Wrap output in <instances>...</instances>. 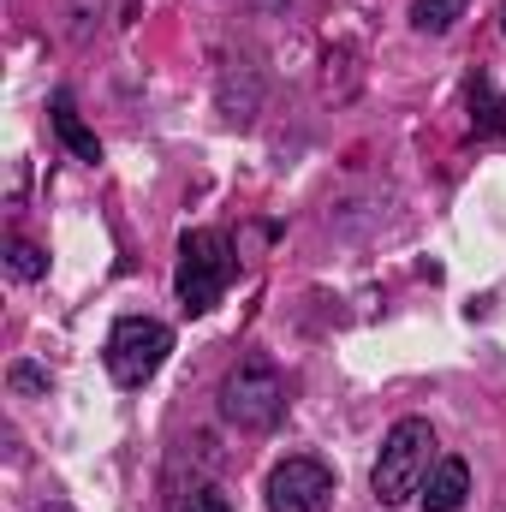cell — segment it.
<instances>
[{
	"mask_svg": "<svg viewBox=\"0 0 506 512\" xmlns=\"http://www.w3.org/2000/svg\"><path fill=\"white\" fill-rule=\"evenodd\" d=\"M54 131H60V143H66L78 161H102V143H96V131L78 120V108H72V96H66V90L54 96Z\"/></svg>",
	"mask_w": 506,
	"mask_h": 512,
	"instance_id": "52a82bcc",
	"label": "cell"
},
{
	"mask_svg": "<svg viewBox=\"0 0 506 512\" xmlns=\"http://www.w3.org/2000/svg\"><path fill=\"white\" fill-rule=\"evenodd\" d=\"M227 280H233V245H227V233H215V227L185 233V245H179V298H185V310L191 316L215 310L221 292H227Z\"/></svg>",
	"mask_w": 506,
	"mask_h": 512,
	"instance_id": "7a4b0ae2",
	"label": "cell"
},
{
	"mask_svg": "<svg viewBox=\"0 0 506 512\" xmlns=\"http://www.w3.org/2000/svg\"><path fill=\"white\" fill-rule=\"evenodd\" d=\"M42 512H72V507H60V501H48V507H42Z\"/></svg>",
	"mask_w": 506,
	"mask_h": 512,
	"instance_id": "7c38bea8",
	"label": "cell"
},
{
	"mask_svg": "<svg viewBox=\"0 0 506 512\" xmlns=\"http://www.w3.org/2000/svg\"><path fill=\"white\" fill-rule=\"evenodd\" d=\"M471 495V465L465 459H441L429 477H423V507L429 512H459Z\"/></svg>",
	"mask_w": 506,
	"mask_h": 512,
	"instance_id": "8992f818",
	"label": "cell"
},
{
	"mask_svg": "<svg viewBox=\"0 0 506 512\" xmlns=\"http://www.w3.org/2000/svg\"><path fill=\"white\" fill-rule=\"evenodd\" d=\"M6 268H12L18 280H42V268H48V256L36 251V245H24V239H12V245H6Z\"/></svg>",
	"mask_w": 506,
	"mask_h": 512,
	"instance_id": "9c48e42d",
	"label": "cell"
},
{
	"mask_svg": "<svg viewBox=\"0 0 506 512\" xmlns=\"http://www.w3.org/2000/svg\"><path fill=\"white\" fill-rule=\"evenodd\" d=\"M179 512H233V501H227L221 489H191V501Z\"/></svg>",
	"mask_w": 506,
	"mask_h": 512,
	"instance_id": "30bf717a",
	"label": "cell"
},
{
	"mask_svg": "<svg viewBox=\"0 0 506 512\" xmlns=\"http://www.w3.org/2000/svg\"><path fill=\"white\" fill-rule=\"evenodd\" d=\"M465 18V0H417L411 6V24L423 30V36H441V30H453Z\"/></svg>",
	"mask_w": 506,
	"mask_h": 512,
	"instance_id": "ba28073f",
	"label": "cell"
},
{
	"mask_svg": "<svg viewBox=\"0 0 506 512\" xmlns=\"http://www.w3.org/2000/svg\"><path fill=\"white\" fill-rule=\"evenodd\" d=\"M268 507L274 512H328L334 507V471L322 459H286L268 471Z\"/></svg>",
	"mask_w": 506,
	"mask_h": 512,
	"instance_id": "5b68a950",
	"label": "cell"
},
{
	"mask_svg": "<svg viewBox=\"0 0 506 512\" xmlns=\"http://www.w3.org/2000/svg\"><path fill=\"white\" fill-rule=\"evenodd\" d=\"M429 459H435V429L423 417L393 423L387 441H381V459H376V501L381 507H405L411 495H423Z\"/></svg>",
	"mask_w": 506,
	"mask_h": 512,
	"instance_id": "6da1fadb",
	"label": "cell"
},
{
	"mask_svg": "<svg viewBox=\"0 0 506 512\" xmlns=\"http://www.w3.org/2000/svg\"><path fill=\"white\" fill-rule=\"evenodd\" d=\"M167 352H173L167 322H155V316H126V322L108 334V376L120 387H143L161 364H167Z\"/></svg>",
	"mask_w": 506,
	"mask_h": 512,
	"instance_id": "3957f363",
	"label": "cell"
},
{
	"mask_svg": "<svg viewBox=\"0 0 506 512\" xmlns=\"http://www.w3.org/2000/svg\"><path fill=\"white\" fill-rule=\"evenodd\" d=\"M12 387H18V393H36V387H48V376L30 370V364H18V370H12Z\"/></svg>",
	"mask_w": 506,
	"mask_h": 512,
	"instance_id": "8fae6325",
	"label": "cell"
},
{
	"mask_svg": "<svg viewBox=\"0 0 506 512\" xmlns=\"http://www.w3.org/2000/svg\"><path fill=\"white\" fill-rule=\"evenodd\" d=\"M221 411L239 423V429H268L280 411H286V382L268 358H245L227 387H221Z\"/></svg>",
	"mask_w": 506,
	"mask_h": 512,
	"instance_id": "277c9868",
	"label": "cell"
}]
</instances>
